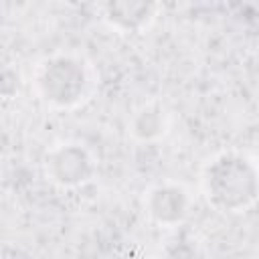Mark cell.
Segmentation results:
<instances>
[{"label":"cell","mask_w":259,"mask_h":259,"mask_svg":"<svg viewBox=\"0 0 259 259\" xmlns=\"http://www.w3.org/2000/svg\"><path fill=\"white\" fill-rule=\"evenodd\" d=\"M204 192L208 202L227 212L245 208L255 198V170L245 158L223 154L204 172Z\"/></svg>","instance_id":"obj_1"},{"label":"cell","mask_w":259,"mask_h":259,"mask_svg":"<svg viewBox=\"0 0 259 259\" xmlns=\"http://www.w3.org/2000/svg\"><path fill=\"white\" fill-rule=\"evenodd\" d=\"M36 81L47 101L67 107L79 101V95L83 93L85 85V75L79 63L71 59H57L42 65Z\"/></svg>","instance_id":"obj_2"},{"label":"cell","mask_w":259,"mask_h":259,"mask_svg":"<svg viewBox=\"0 0 259 259\" xmlns=\"http://www.w3.org/2000/svg\"><path fill=\"white\" fill-rule=\"evenodd\" d=\"M150 214L164 225L176 223L186 214V196L182 188L176 186H160L148 196Z\"/></svg>","instance_id":"obj_3"}]
</instances>
